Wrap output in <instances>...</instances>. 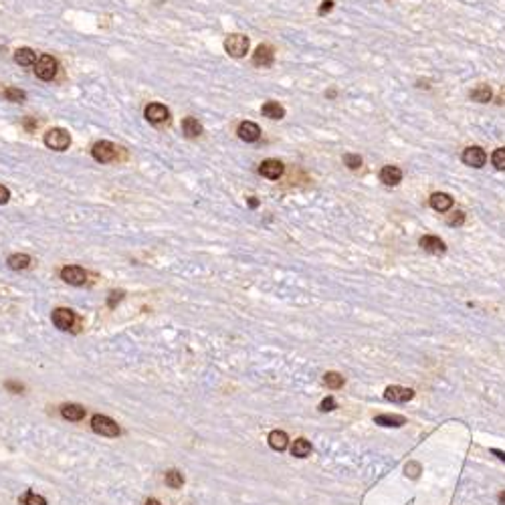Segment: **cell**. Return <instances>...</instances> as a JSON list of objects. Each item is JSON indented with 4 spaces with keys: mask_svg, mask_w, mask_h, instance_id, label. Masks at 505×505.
Returning <instances> with one entry per match:
<instances>
[{
    "mask_svg": "<svg viewBox=\"0 0 505 505\" xmlns=\"http://www.w3.org/2000/svg\"><path fill=\"white\" fill-rule=\"evenodd\" d=\"M45 146L53 152H65L71 146V136L63 127H53L45 134Z\"/></svg>",
    "mask_w": 505,
    "mask_h": 505,
    "instance_id": "6da1fadb",
    "label": "cell"
},
{
    "mask_svg": "<svg viewBox=\"0 0 505 505\" xmlns=\"http://www.w3.org/2000/svg\"><path fill=\"white\" fill-rule=\"evenodd\" d=\"M225 51L234 59H241L249 53V37L241 35V33H234V35H228L225 39Z\"/></svg>",
    "mask_w": 505,
    "mask_h": 505,
    "instance_id": "7a4b0ae2",
    "label": "cell"
},
{
    "mask_svg": "<svg viewBox=\"0 0 505 505\" xmlns=\"http://www.w3.org/2000/svg\"><path fill=\"white\" fill-rule=\"evenodd\" d=\"M59 71V63H57L55 57L51 55H41L37 65H35V75L41 79V81H53Z\"/></svg>",
    "mask_w": 505,
    "mask_h": 505,
    "instance_id": "3957f363",
    "label": "cell"
},
{
    "mask_svg": "<svg viewBox=\"0 0 505 505\" xmlns=\"http://www.w3.org/2000/svg\"><path fill=\"white\" fill-rule=\"evenodd\" d=\"M91 429L101 437H117L119 435L117 422L110 416H105V414H95L91 418Z\"/></svg>",
    "mask_w": 505,
    "mask_h": 505,
    "instance_id": "277c9868",
    "label": "cell"
},
{
    "mask_svg": "<svg viewBox=\"0 0 505 505\" xmlns=\"http://www.w3.org/2000/svg\"><path fill=\"white\" fill-rule=\"evenodd\" d=\"M91 156H93V160H95V162H99V164H110V162L115 160V156H117V148L113 146L112 142L101 140V142L93 144V148H91Z\"/></svg>",
    "mask_w": 505,
    "mask_h": 505,
    "instance_id": "5b68a950",
    "label": "cell"
},
{
    "mask_svg": "<svg viewBox=\"0 0 505 505\" xmlns=\"http://www.w3.org/2000/svg\"><path fill=\"white\" fill-rule=\"evenodd\" d=\"M461 160H463V164H465V166H471V168H483V166H485V162H487V154H485V150H483V148H479V146H469V148L463 152Z\"/></svg>",
    "mask_w": 505,
    "mask_h": 505,
    "instance_id": "8992f818",
    "label": "cell"
},
{
    "mask_svg": "<svg viewBox=\"0 0 505 505\" xmlns=\"http://www.w3.org/2000/svg\"><path fill=\"white\" fill-rule=\"evenodd\" d=\"M144 117L152 123V125H162V123H166L170 119V112L166 105H162V103H150V105H146V110H144Z\"/></svg>",
    "mask_w": 505,
    "mask_h": 505,
    "instance_id": "52a82bcc",
    "label": "cell"
},
{
    "mask_svg": "<svg viewBox=\"0 0 505 505\" xmlns=\"http://www.w3.org/2000/svg\"><path fill=\"white\" fill-rule=\"evenodd\" d=\"M61 279L65 281V283H69V285L81 287L87 281V273L79 265H67V267L61 269Z\"/></svg>",
    "mask_w": 505,
    "mask_h": 505,
    "instance_id": "ba28073f",
    "label": "cell"
},
{
    "mask_svg": "<svg viewBox=\"0 0 505 505\" xmlns=\"http://www.w3.org/2000/svg\"><path fill=\"white\" fill-rule=\"evenodd\" d=\"M236 134L243 142L247 144H253V142H259L261 138V127L255 123V121H241L238 127H236Z\"/></svg>",
    "mask_w": 505,
    "mask_h": 505,
    "instance_id": "9c48e42d",
    "label": "cell"
},
{
    "mask_svg": "<svg viewBox=\"0 0 505 505\" xmlns=\"http://www.w3.org/2000/svg\"><path fill=\"white\" fill-rule=\"evenodd\" d=\"M53 324H55V328H59L61 332H67L75 324V313L71 309H67V307H57L55 311H53Z\"/></svg>",
    "mask_w": 505,
    "mask_h": 505,
    "instance_id": "30bf717a",
    "label": "cell"
},
{
    "mask_svg": "<svg viewBox=\"0 0 505 505\" xmlns=\"http://www.w3.org/2000/svg\"><path fill=\"white\" fill-rule=\"evenodd\" d=\"M259 174L263 178H267V180H279L281 176H283V164H281L279 160H275V158H269V160L261 162Z\"/></svg>",
    "mask_w": 505,
    "mask_h": 505,
    "instance_id": "8fae6325",
    "label": "cell"
},
{
    "mask_svg": "<svg viewBox=\"0 0 505 505\" xmlns=\"http://www.w3.org/2000/svg\"><path fill=\"white\" fill-rule=\"evenodd\" d=\"M275 61V53L269 45H259L257 51L253 53V65L255 67H271Z\"/></svg>",
    "mask_w": 505,
    "mask_h": 505,
    "instance_id": "7c38bea8",
    "label": "cell"
},
{
    "mask_svg": "<svg viewBox=\"0 0 505 505\" xmlns=\"http://www.w3.org/2000/svg\"><path fill=\"white\" fill-rule=\"evenodd\" d=\"M418 245L427 251V253H431V255H443L445 251H447V245H445V241H441L439 236H433V234H427V236H422L420 241H418Z\"/></svg>",
    "mask_w": 505,
    "mask_h": 505,
    "instance_id": "4fadbf2b",
    "label": "cell"
},
{
    "mask_svg": "<svg viewBox=\"0 0 505 505\" xmlns=\"http://www.w3.org/2000/svg\"><path fill=\"white\" fill-rule=\"evenodd\" d=\"M384 398L392 400V402H408L414 398V390L404 388V386H388L384 392Z\"/></svg>",
    "mask_w": 505,
    "mask_h": 505,
    "instance_id": "5bb4252c",
    "label": "cell"
},
{
    "mask_svg": "<svg viewBox=\"0 0 505 505\" xmlns=\"http://www.w3.org/2000/svg\"><path fill=\"white\" fill-rule=\"evenodd\" d=\"M402 180V170L398 166H384L380 170V182L386 186H396Z\"/></svg>",
    "mask_w": 505,
    "mask_h": 505,
    "instance_id": "9a60e30c",
    "label": "cell"
},
{
    "mask_svg": "<svg viewBox=\"0 0 505 505\" xmlns=\"http://www.w3.org/2000/svg\"><path fill=\"white\" fill-rule=\"evenodd\" d=\"M431 206L437 210V212H447L453 206V198H450L447 192H435L431 196Z\"/></svg>",
    "mask_w": 505,
    "mask_h": 505,
    "instance_id": "2e32d148",
    "label": "cell"
},
{
    "mask_svg": "<svg viewBox=\"0 0 505 505\" xmlns=\"http://www.w3.org/2000/svg\"><path fill=\"white\" fill-rule=\"evenodd\" d=\"M35 61H37V53L29 47H20L14 51V63L20 67H31V65H35Z\"/></svg>",
    "mask_w": 505,
    "mask_h": 505,
    "instance_id": "e0dca14e",
    "label": "cell"
},
{
    "mask_svg": "<svg viewBox=\"0 0 505 505\" xmlns=\"http://www.w3.org/2000/svg\"><path fill=\"white\" fill-rule=\"evenodd\" d=\"M6 265L12 269V271H22V269H29L31 265V257L24 255V253H14L6 259Z\"/></svg>",
    "mask_w": 505,
    "mask_h": 505,
    "instance_id": "ac0fdd59",
    "label": "cell"
},
{
    "mask_svg": "<svg viewBox=\"0 0 505 505\" xmlns=\"http://www.w3.org/2000/svg\"><path fill=\"white\" fill-rule=\"evenodd\" d=\"M182 134L186 138H198L202 134V125L194 117H184L182 119Z\"/></svg>",
    "mask_w": 505,
    "mask_h": 505,
    "instance_id": "d6986e66",
    "label": "cell"
},
{
    "mask_svg": "<svg viewBox=\"0 0 505 505\" xmlns=\"http://www.w3.org/2000/svg\"><path fill=\"white\" fill-rule=\"evenodd\" d=\"M61 414L67 420H81L85 416V408L81 404H63L61 406Z\"/></svg>",
    "mask_w": 505,
    "mask_h": 505,
    "instance_id": "ffe728a7",
    "label": "cell"
},
{
    "mask_svg": "<svg viewBox=\"0 0 505 505\" xmlns=\"http://www.w3.org/2000/svg\"><path fill=\"white\" fill-rule=\"evenodd\" d=\"M267 441H269V447L275 450H285L287 449V445H289V437H287V433H283V431H271Z\"/></svg>",
    "mask_w": 505,
    "mask_h": 505,
    "instance_id": "44dd1931",
    "label": "cell"
},
{
    "mask_svg": "<svg viewBox=\"0 0 505 505\" xmlns=\"http://www.w3.org/2000/svg\"><path fill=\"white\" fill-rule=\"evenodd\" d=\"M491 97H493V91H491V87H489V85H485V83L477 85V87L471 91V99H473V101H477V103H489V101H491Z\"/></svg>",
    "mask_w": 505,
    "mask_h": 505,
    "instance_id": "7402d4cb",
    "label": "cell"
},
{
    "mask_svg": "<svg viewBox=\"0 0 505 505\" xmlns=\"http://www.w3.org/2000/svg\"><path fill=\"white\" fill-rule=\"evenodd\" d=\"M261 113H263L265 117H269V119H283V117H285V110H283V105H279L277 101H267V103H263Z\"/></svg>",
    "mask_w": 505,
    "mask_h": 505,
    "instance_id": "603a6c76",
    "label": "cell"
},
{
    "mask_svg": "<svg viewBox=\"0 0 505 505\" xmlns=\"http://www.w3.org/2000/svg\"><path fill=\"white\" fill-rule=\"evenodd\" d=\"M374 422L380 424V427H402L406 422V418L398 416V414H380V416L374 418Z\"/></svg>",
    "mask_w": 505,
    "mask_h": 505,
    "instance_id": "cb8c5ba5",
    "label": "cell"
},
{
    "mask_svg": "<svg viewBox=\"0 0 505 505\" xmlns=\"http://www.w3.org/2000/svg\"><path fill=\"white\" fill-rule=\"evenodd\" d=\"M6 101H12V103H22L26 99V93L22 89H16V87H6L2 93H0Z\"/></svg>",
    "mask_w": 505,
    "mask_h": 505,
    "instance_id": "d4e9b609",
    "label": "cell"
},
{
    "mask_svg": "<svg viewBox=\"0 0 505 505\" xmlns=\"http://www.w3.org/2000/svg\"><path fill=\"white\" fill-rule=\"evenodd\" d=\"M309 453H311V445H309V441H305V439H297V441L293 443V447H291V455H293V457H299V459H305Z\"/></svg>",
    "mask_w": 505,
    "mask_h": 505,
    "instance_id": "484cf974",
    "label": "cell"
},
{
    "mask_svg": "<svg viewBox=\"0 0 505 505\" xmlns=\"http://www.w3.org/2000/svg\"><path fill=\"white\" fill-rule=\"evenodd\" d=\"M166 485L172 487V489H180L182 485H184V477H182V473L180 471H176V469H172L166 473Z\"/></svg>",
    "mask_w": 505,
    "mask_h": 505,
    "instance_id": "4316f807",
    "label": "cell"
},
{
    "mask_svg": "<svg viewBox=\"0 0 505 505\" xmlns=\"http://www.w3.org/2000/svg\"><path fill=\"white\" fill-rule=\"evenodd\" d=\"M324 382H326L330 388L337 390V388H341V386H343V376H339L337 372H328V374H326V378H324Z\"/></svg>",
    "mask_w": 505,
    "mask_h": 505,
    "instance_id": "83f0119b",
    "label": "cell"
},
{
    "mask_svg": "<svg viewBox=\"0 0 505 505\" xmlns=\"http://www.w3.org/2000/svg\"><path fill=\"white\" fill-rule=\"evenodd\" d=\"M343 164L350 170H358L362 166V156H358V154H343Z\"/></svg>",
    "mask_w": 505,
    "mask_h": 505,
    "instance_id": "f1b7e54d",
    "label": "cell"
},
{
    "mask_svg": "<svg viewBox=\"0 0 505 505\" xmlns=\"http://www.w3.org/2000/svg\"><path fill=\"white\" fill-rule=\"evenodd\" d=\"M491 162L497 170H505V148H497L491 156Z\"/></svg>",
    "mask_w": 505,
    "mask_h": 505,
    "instance_id": "f546056e",
    "label": "cell"
},
{
    "mask_svg": "<svg viewBox=\"0 0 505 505\" xmlns=\"http://www.w3.org/2000/svg\"><path fill=\"white\" fill-rule=\"evenodd\" d=\"M22 505H47V499L41 497V495H37V493H33V491H29L22 497Z\"/></svg>",
    "mask_w": 505,
    "mask_h": 505,
    "instance_id": "4dcf8cb0",
    "label": "cell"
},
{
    "mask_svg": "<svg viewBox=\"0 0 505 505\" xmlns=\"http://www.w3.org/2000/svg\"><path fill=\"white\" fill-rule=\"evenodd\" d=\"M447 223H449V226H461L465 223V212H463V210H455V212L449 217Z\"/></svg>",
    "mask_w": 505,
    "mask_h": 505,
    "instance_id": "1f68e13d",
    "label": "cell"
},
{
    "mask_svg": "<svg viewBox=\"0 0 505 505\" xmlns=\"http://www.w3.org/2000/svg\"><path fill=\"white\" fill-rule=\"evenodd\" d=\"M334 408H336V400H334V398H324L322 404H320V410H322V412H330V410H334Z\"/></svg>",
    "mask_w": 505,
    "mask_h": 505,
    "instance_id": "d6a6232c",
    "label": "cell"
},
{
    "mask_svg": "<svg viewBox=\"0 0 505 505\" xmlns=\"http://www.w3.org/2000/svg\"><path fill=\"white\" fill-rule=\"evenodd\" d=\"M110 295H112V297H110L108 305H110V307H115V303H119V301H121V297H123V291H112Z\"/></svg>",
    "mask_w": 505,
    "mask_h": 505,
    "instance_id": "836d02e7",
    "label": "cell"
},
{
    "mask_svg": "<svg viewBox=\"0 0 505 505\" xmlns=\"http://www.w3.org/2000/svg\"><path fill=\"white\" fill-rule=\"evenodd\" d=\"M6 388H8L10 392H14V394H20L22 390H24V386H22V384H18V382H12V380H10V382H6Z\"/></svg>",
    "mask_w": 505,
    "mask_h": 505,
    "instance_id": "e575fe53",
    "label": "cell"
},
{
    "mask_svg": "<svg viewBox=\"0 0 505 505\" xmlns=\"http://www.w3.org/2000/svg\"><path fill=\"white\" fill-rule=\"evenodd\" d=\"M8 200H10V190L0 184V204H6Z\"/></svg>",
    "mask_w": 505,
    "mask_h": 505,
    "instance_id": "d590c367",
    "label": "cell"
},
{
    "mask_svg": "<svg viewBox=\"0 0 505 505\" xmlns=\"http://www.w3.org/2000/svg\"><path fill=\"white\" fill-rule=\"evenodd\" d=\"M418 471H420V467H418L416 463L406 465V475H410V477H418Z\"/></svg>",
    "mask_w": 505,
    "mask_h": 505,
    "instance_id": "8d00e7d4",
    "label": "cell"
},
{
    "mask_svg": "<svg viewBox=\"0 0 505 505\" xmlns=\"http://www.w3.org/2000/svg\"><path fill=\"white\" fill-rule=\"evenodd\" d=\"M332 8H334V0H324L322 6H320V14H326V12H330Z\"/></svg>",
    "mask_w": 505,
    "mask_h": 505,
    "instance_id": "74e56055",
    "label": "cell"
},
{
    "mask_svg": "<svg viewBox=\"0 0 505 505\" xmlns=\"http://www.w3.org/2000/svg\"><path fill=\"white\" fill-rule=\"evenodd\" d=\"M24 127H26V129H29V131H33V129H35V127H37V123H35V121H33V119H24Z\"/></svg>",
    "mask_w": 505,
    "mask_h": 505,
    "instance_id": "f35d334b",
    "label": "cell"
},
{
    "mask_svg": "<svg viewBox=\"0 0 505 505\" xmlns=\"http://www.w3.org/2000/svg\"><path fill=\"white\" fill-rule=\"evenodd\" d=\"M247 202H249V206H251V208H257V206H259V200H257L255 196H251Z\"/></svg>",
    "mask_w": 505,
    "mask_h": 505,
    "instance_id": "ab89813d",
    "label": "cell"
},
{
    "mask_svg": "<svg viewBox=\"0 0 505 505\" xmlns=\"http://www.w3.org/2000/svg\"><path fill=\"white\" fill-rule=\"evenodd\" d=\"M336 95H337V93H336V89H330V91H326V97H330V99H334Z\"/></svg>",
    "mask_w": 505,
    "mask_h": 505,
    "instance_id": "60d3db41",
    "label": "cell"
},
{
    "mask_svg": "<svg viewBox=\"0 0 505 505\" xmlns=\"http://www.w3.org/2000/svg\"><path fill=\"white\" fill-rule=\"evenodd\" d=\"M493 455H497V457H499V459H501V461H505V453H503V450H497V449H493Z\"/></svg>",
    "mask_w": 505,
    "mask_h": 505,
    "instance_id": "b9f144b4",
    "label": "cell"
},
{
    "mask_svg": "<svg viewBox=\"0 0 505 505\" xmlns=\"http://www.w3.org/2000/svg\"><path fill=\"white\" fill-rule=\"evenodd\" d=\"M146 505H160V501H158V499H148Z\"/></svg>",
    "mask_w": 505,
    "mask_h": 505,
    "instance_id": "7bdbcfd3",
    "label": "cell"
},
{
    "mask_svg": "<svg viewBox=\"0 0 505 505\" xmlns=\"http://www.w3.org/2000/svg\"><path fill=\"white\" fill-rule=\"evenodd\" d=\"M499 503L505 505V491H503V493H499Z\"/></svg>",
    "mask_w": 505,
    "mask_h": 505,
    "instance_id": "ee69618b",
    "label": "cell"
}]
</instances>
